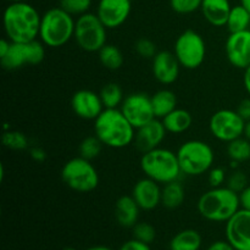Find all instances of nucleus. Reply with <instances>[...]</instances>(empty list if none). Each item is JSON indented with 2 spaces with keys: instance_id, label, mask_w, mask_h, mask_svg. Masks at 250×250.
<instances>
[{
  "instance_id": "nucleus-1",
  "label": "nucleus",
  "mask_w": 250,
  "mask_h": 250,
  "mask_svg": "<svg viewBox=\"0 0 250 250\" xmlns=\"http://www.w3.org/2000/svg\"><path fill=\"white\" fill-rule=\"evenodd\" d=\"M42 15L28 1L9 2L2 22L6 38L15 43L36 41L41 31Z\"/></svg>"
},
{
  "instance_id": "nucleus-2",
  "label": "nucleus",
  "mask_w": 250,
  "mask_h": 250,
  "mask_svg": "<svg viewBox=\"0 0 250 250\" xmlns=\"http://www.w3.org/2000/svg\"><path fill=\"white\" fill-rule=\"evenodd\" d=\"M94 133L103 146L114 149L125 148L136 138V128L121 109H104L94 120Z\"/></svg>"
},
{
  "instance_id": "nucleus-3",
  "label": "nucleus",
  "mask_w": 250,
  "mask_h": 250,
  "mask_svg": "<svg viewBox=\"0 0 250 250\" xmlns=\"http://www.w3.org/2000/svg\"><path fill=\"white\" fill-rule=\"evenodd\" d=\"M239 209V194L229 187L211 188L198 200L199 214L211 222H227Z\"/></svg>"
},
{
  "instance_id": "nucleus-4",
  "label": "nucleus",
  "mask_w": 250,
  "mask_h": 250,
  "mask_svg": "<svg viewBox=\"0 0 250 250\" xmlns=\"http://www.w3.org/2000/svg\"><path fill=\"white\" fill-rule=\"evenodd\" d=\"M76 21L63 9L51 7L42 15L39 38L49 48H59L67 44L75 36Z\"/></svg>"
},
{
  "instance_id": "nucleus-5",
  "label": "nucleus",
  "mask_w": 250,
  "mask_h": 250,
  "mask_svg": "<svg viewBox=\"0 0 250 250\" xmlns=\"http://www.w3.org/2000/svg\"><path fill=\"white\" fill-rule=\"evenodd\" d=\"M141 168L146 177L163 185L177 181L182 173L177 154L170 149L160 146L143 153L141 159Z\"/></svg>"
},
{
  "instance_id": "nucleus-6",
  "label": "nucleus",
  "mask_w": 250,
  "mask_h": 250,
  "mask_svg": "<svg viewBox=\"0 0 250 250\" xmlns=\"http://www.w3.org/2000/svg\"><path fill=\"white\" fill-rule=\"evenodd\" d=\"M181 171L187 176H200L211 170L215 154L211 146L203 141L185 142L177 150Z\"/></svg>"
},
{
  "instance_id": "nucleus-7",
  "label": "nucleus",
  "mask_w": 250,
  "mask_h": 250,
  "mask_svg": "<svg viewBox=\"0 0 250 250\" xmlns=\"http://www.w3.org/2000/svg\"><path fill=\"white\" fill-rule=\"evenodd\" d=\"M61 178L70 189L89 193L99 185V173L90 160L78 156L68 160L61 170Z\"/></svg>"
},
{
  "instance_id": "nucleus-8",
  "label": "nucleus",
  "mask_w": 250,
  "mask_h": 250,
  "mask_svg": "<svg viewBox=\"0 0 250 250\" xmlns=\"http://www.w3.org/2000/svg\"><path fill=\"white\" fill-rule=\"evenodd\" d=\"M107 28L97 14L87 12L76 20V43L82 50L88 53H98L106 44Z\"/></svg>"
},
{
  "instance_id": "nucleus-9",
  "label": "nucleus",
  "mask_w": 250,
  "mask_h": 250,
  "mask_svg": "<svg viewBox=\"0 0 250 250\" xmlns=\"http://www.w3.org/2000/svg\"><path fill=\"white\" fill-rule=\"evenodd\" d=\"M173 54L182 67L195 70L204 62L207 56V44L198 32L187 29L176 39Z\"/></svg>"
},
{
  "instance_id": "nucleus-10",
  "label": "nucleus",
  "mask_w": 250,
  "mask_h": 250,
  "mask_svg": "<svg viewBox=\"0 0 250 250\" xmlns=\"http://www.w3.org/2000/svg\"><path fill=\"white\" fill-rule=\"evenodd\" d=\"M44 56L43 43H39L37 39L24 43L11 42L9 51L0 59V63L5 70L14 71L27 65H38L44 60Z\"/></svg>"
},
{
  "instance_id": "nucleus-11",
  "label": "nucleus",
  "mask_w": 250,
  "mask_h": 250,
  "mask_svg": "<svg viewBox=\"0 0 250 250\" xmlns=\"http://www.w3.org/2000/svg\"><path fill=\"white\" fill-rule=\"evenodd\" d=\"M246 122L237 110L221 109L210 117L209 129L215 138L229 143L243 136Z\"/></svg>"
},
{
  "instance_id": "nucleus-12",
  "label": "nucleus",
  "mask_w": 250,
  "mask_h": 250,
  "mask_svg": "<svg viewBox=\"0 0 250 250\" xmlns=\"http://www.w3.org/2000/svg\"><path fill=\"white\" fill-rule=\"evenodd\" d=\"M121 111L136 129L156 119L151 104V97H148L144 93H133L125 98L121 104Z\"/></svg>"
},
{
  "instance_id": "nucleus-13",
  "label": "nucleus",
  "mask_w": 250,
  "mask_h": 250,
  "mask_svg": "<svg viewBox=\"0 0 250 250\" xmlns=\"http://www.w3.org/2000/svg\"><path fill=\"white\" fill-rule=\"evenodd\" d=\"M226 238L236 250H250V211L239 209L226 222Z\"/></svg>"
},
{
  "instance_id": "nucleus-14",
  "label": "nucleus",
  "mask_w": 250,
  "mask_h": 250,
  "mask_svg": "<svg viewBox=\"0 0 250 250\" xmlns=\"http://www.w3.org/2000/svg\"><path fill=\"white\" fill-rule=\"evenodd\" d=\"M131 10V0H99L97 15L107 29H115L128 20Z\"/></svg>"
},
{
  "instance_id": "nucleus-15",
  "label": "nucleus",
  "mask_w": 250,
  "mask_h": 250,
  "mask_svg": "<svg viewBox=\"0 0 250 250\" xmlns=\"http://www.w3.org/2000/svg\"><path fill=\"white\" fill-rule=\"evenodd\" d=\"M225 51L232 66L246 70L250 66V29L229 34L225 44Z\"/></svg>"
},
{
  "instance_id": "nucleus-16",
  "label": "nucleus",
  "mask_w": 250,
  "mask_h": 250,
  "mask_svg": "<svg viewBox=\"0 0 250 250\" xmlns=\"http://www.w3.org/2000/svg\"><path fill=\"white\" fill-rule=\"evenodd\" d=\"M71 107L83 120H95L105 109L100 95L89 89L77 90L71 99Z\"/></svg>"
},
{
  "instance_id": "nucleus-17",
  "label": "nucleus",
  "mask_w": 250,
  "mask_h": 250,
  "mask_svg": "<svg viewBox=\"0 0 250 250\" xmlns=\"http://www.w3.org/2000/svg\"><path fill=\"white\" fill-rule=\"evenodd\" d=\"M180 62L173 53L158 51L153 59V75L161 84H172L180 75Z\"/></svg>"
},
{
  "instance_id": "nucleus-18",
  "label": "nucleus",
  "mask_w": 250,
  "mask_h": 250,
  "mask_svg": "<svg viewBox=\"0 0 250 250\" xmlns=\"http://www.w3.org/2000/svg\"><path fill=\"white\" fill-rule=\"evenodd\" d=\"M159 185L160 183L149 177L142 178L134 185L132 197L139 205L141 210L150 211L161 204V188Z\"/></svg>"
},
{
  "instance_id": "nucleus-19",
  "label": "nucleus",
  "mask_w": 250,
  "mask_h": 250,
  "mask_svg": "<svg viewBox=\"0 0 250 250\" xmlns=\"http://www.w3.org/2000/svg\"><path fill=\"white\" fill-rule=\"evenodd\" d=\"M166 133H167V131H166L163 121L154 119L146 126L137 129L134 143L142 153H146V151L159 148L165 139Z\"/></svg>"
},
{
  "instance_id": "nucleus-20",
  "label": "nucleus",
  "mask_w": 250,
  "mask_h": 250,
  "mask_svg": "<svg viewBox=\"0 0 250 250\" xmlns=\"http://www.w3.org/2000/svg\"><path fill=\"white\" fill-rule=\"evenodd\" d=\"M231 9L229 0H203L200 6L205 20L215 27L226 26Z\"/></svg>"
},
{
  "instance_id": "nucleus-21",
  "label": "nucleus",
  "mask_w": 250,
  "mask_h": 250,
  "mask_svg": "<svg viewBox=\"0 0 250 250\" xmlns=\"http://www.w3.org/2000/svg\"><path fill=\"white\" fill-rule=\"evenodd\" d=\"M139 205L132 195H122L115 204V217L120 226L132 229L138 222Z\"/></svg>"
},
{
  "instance_id": "nucleus-22",
  "label": "nucleus",
  "mask_w": 250,
  "mask_h": 250,
  "mask_svg": "<svg viewBox=\"0 0 250 250\" xmlns=\"http://www.w3.org/2000/svg\"><path fill=\"white\" fill-rule=\"evenodd\" d=\"M163 124L168 133L181 134L188 131L193 124V117L185 109H175L163 119Z\"/></svg>"
},
{
  "instance_id": "nucleus-23",
  "label": "nucleus",
  "mask_w": 250,
  "mask_h": 250,
  "mask_svg": "<svg viewBox=\"0 0 250 250\" xmlns=\"http://www.w3.org/2000/svg\"><path fill=\"white\" fill-rule=\"evenodd\" d=\"M151 104L156 119H164L166 115L177 109V97L172 90L161 89L151 97Z\"/></svg>"
},
{
  "instance_id": "nucleus-24",
  "label": "nucleus",
  "mask_w": 250,
  "mask_h": 250,
  "mask_svg": "<svg viewBox=\"0 0 250 250\" xmlns=\"http://www.w3.org/2000/svg\"><path fill=\"white\" fill-rule=\"evenodd\" d=\"M202 236L195 229H183L176 233L170 242V250H199L202 248Z\"/></svg>"
},
{
  "instance_id": "nucleus-25",
  "label": "nucleus",
  "mask_w": 250,
  "mask_h": 250,
  "mask_svg": "<svg viewBox=\"0 0 250 250\" xmlns=\"http://www.w3.org/2000/svg\"><path fill=\"white\" fill-rule=\"evenodd\" d=\"M186 198L185 188L177 181L166 183L161 189V204L166 209H177L183 204Z\"/></svg>"
},
{
  "instance_id": "nucleus-26",
  "label": "nucleus",
  "mask_w": 250,
  "mask_h": 250,
  "mask_svg": "<svg viewBox=\"0 0 250 250\" xmlns=\"http://www.w3.org/2000/svg\"><path fill=\"white\" fill-rule=\"evenodd\" d=\"M250 26V12L243 5H236L232 6L229 12V20H227L226 27L229 28V33H236L249 29Z\"/></svg>"
},
{
  "instance_id": "nucleus-27",
  "label": "nucleus",
  "mask_w": 250,
  "mask_h": 250,
  "mask_svg": "<svg viewBox=\"0 0 250 250\" xmlns=\"http://www.w3.org/2000/svg\"><path fill=\"white\" fill-rule=\"evenodd\" d=\"M98 53H99L100 63L107 70H119L124 65V54L116 45L105 44Z\"/></svg>"
},
{
  "instance_id": "nucleus-28",
  "label": "nucleus",
  "mask_w": 250,
  "mask_h": 250,
  "mask_svg": "<svg viewBox=\"0 0 250 250\" xmlns=\"http://www.w3.org/2000/svg\"><path fill=\"white\" fill-rule=\"evenodd\" d=\"M105 109H119L124 102V92L117 83H107L99 93Z\"/></svg>"
},
{
  "instance_id": "nucleus-29",
  "label": "nucleus",
  "mask_w": 250,
  "mask_h": 250,
  "mask_svg": "<svg viewBox=\"0 0 250 250\" xmlns=\"http://www.w3.org/2000/svg\"><path fill=\"white\" fill-rule=\"evenodd\" d=\"M227 154L233 163H244L250 160V142L246 137H239L227 143Z\"/></svg>"
},
{
  "instance_id": "nucleus-30",
  "label": "nucleus",
  "mask_w": 250,
  "mask_h": 250,
  "mask_svg": "<svg viewBox=\"0 0 250 250\" xmlns=\"http://www.w3.org/2000/svg\"><path fill=\"white\" fill-rule=\"evenodd\" d=\"M102 146L103 143L97 136L87 137L80 144V156L87 159V160H93L97 156H99Z\"/></svg>"
},
{
  "instance_id": "nucleus-31",
  "label": "nucleus",
  "mask_w": 250,
  "mask_h": 250,
  "mask_svg": "<svg viewBox=\"0 0 250 250\" xmlns=\"http://www.w3.org/2000/svg\"><path fill=\"white\" fill-rule=\"evenodd\" d=\"M1 141L6 148L12 150H24L28 148V138L19 131H5Z\"/></svg>"
},
{
  "instance_id": "nucleus-32",
  "label": "nucleus",
  "mask_w": 250,
  "mask_h": 250,
  "mask_svg": "<svg viewBox=\"0 0 250 250\" xmlns=\"http://www.w3.org/2000/svg\"><path fill=\"white\" fill-rule=\"evenodd\" d=\"M92 0H60V7L72 16H82L89 12Z\"/></svg>"
},
{
  "instance_id": "nucleus-33",
  "label": "nucleus",
  "mask_w": 250,
  "mask_h": 250,
  "mask_svg": "<svg viewBox=\"0 0 250 250\" xmlns=\"http://www.w3.org/2000/svg\"><path fill=\"white\" fill-rule=\"evenodd\" d=\"M132 231H133V238L138 239L143 243L151 244L156 238L155 229L153 225L148 224V222H137L132 227Z\"/></svg>"
},
{
  "instance_id": "nucleus-34",
  "label": "nucleus",
  "mask_w": 250,
  "mask_h": 250,
  "mask_svg": "<svg viewBox=\"0 0 250 250\" xmlns=\"http://www.w3.org/2000/svg\"><path fill=\"white\" fill-rule=\"evenodd\" d=\"M203 0H170L171 9L180 15L195 12L202 6Z\"/></svg>"
},
{
  "instance_id": "nucleus-35",
  "label": "nucleus",
  "mask_w": 250,
  "mask_h": 250,
  "mask_svg": "<svg viewBox=\"0 0 250 250\" xmlns=\"http://www.w3.org/2000/svg\"><path fill=\"white\" fill-rule=\"evenodd\" d=\"M137 54L143 59H154V56L158 54L155 43L148 38H141L134 44Z\"/></svg>"
},
{
  "instance_id": "nucleus-36",
  "label": "nucleus",
  "mask_w": 250,
  "mask_h": 250,
  "mask_svg": "<svg viewBox=\"0 0 250 250\" xmlns=\"http://www.w3.org/2000/svg\"><path fill=\"white\" fill-rule=\"evenodd\" d=\"M227 187L232 189L236 193H241L248 187V178H247L246 173L242 171L236 170L231 176H229V181H227Z\"/></svg>"
},
{
  "instance_id": "nucleus-37",
  "label": "nucleus",
  "mask_w": 250,
  "mask_h": 250,
  "mask_svg": "<svg viewBox=\"0 0 250 250\" xmlns=\"http://www.w3.org/2000/svg\"><path fill=\"white\" fill-rule=\"evenodd\" d=\"M226 173L221 167H214L209 171V183L212 188L221 187L222 183L225 182Z\"/></svg>"
},
{
  "instance_id": "nucleus-38",
  "label": "nucleus",
  "mask_w": 250,
  "mask_h": 250,
  "mask_svg": "<svg viewBox=\"0 0 250 250\" xmlns=\"http://www.w3.org/2000/svg\"><path fill=\"white\" fill-rule=\"evenodd\" d=\"M149 246H150V244L143 243V242L133 238L125 242V243L121 246V248H120V250H151Z\"/></svg>"
},
{
  "instance_id": "nucleus-39",
  "label": "nucleus",
  "mask_w": 250,
  "mask_h": 250,
  "mask_svg": "<svg viewBox=\"0 0 250 250\" xmlns=\"http://www.w3.org/2000/svg\"><path fill=\"white\" fill-rule=\"evenodd\" d=\"M237 112L243 117L246 121H249L250 120V98L248 99H244L239 103L238 109H237Z\"/></svg>"
},
{
  "instance_id": "nucleus-40",
  "label": "nucleus",
  "mask_w": 250,
  "mask_h": 250,
  "mask_svg": "<svg viewBox=\"0 0 250 250\" xmlns=\"http://www.w3.org/2000/svg\"><path fill=\"white\" fill-rule=\"evenodd\" d=\"M239 200H241L242 209L249 210L250 211V186H248L243 192L239 193Z\"/></svg>"
},
{
  "instance_id": "nucleus-41",
  "label": "nucleus",
  "mask_w": 250,
  "mask_h": 250,
  "mask_svg": "<svg viewBox=\"0 0 250 250\" xmlns=\"http://www.w3.org/2000/svg\"><path fill=\"white\" fill-rule=\"evenodd\" d=\"M29 154H31V158L33 159V160L39 161V163H43V161L46 159L45 150L39 148V146H34V148H32L31 150H29Z\"/></svg>"
},
{
  "instance_id": "nucleus-42",
  "label": "nucleus",
  "mask_w": 250,
  "mask_h": 250,
  "mask_svg": "<svg viewBox=\"0 0 250 250\" xmlns=\"http://www.w3.org/2000/svg\"><path fill=\"white\" fill-rule=\"evenodd\" d=\"M207 250H236L229 242H225V241H217L214 242L212 244H210L209 248Z\"/></svg>"
},
{
  "instance_id": "nucleus-43",
  "label": "nucleus",
  "mask_w": 250,
  "mask_h": 250,
  "mask_svg": "<svg viewBox=\"0 0 250 250\" xmlns=\"http://www.w3.org/2000/svg\"><path fill=\"white\" fill-rule=\"evenodd\" d=\"M10 45H11V42L9 41V39H2L1 42H0V59L2 58V56H5L7 54V51H9L10 49Z\"/></svg>"
},
{
  "instance_id": "nucleus-44",
  "label": "nucleus",
  "mask_w": 250,
  "mask_h": 250,
  "mask_svg": "<svg viewBox=\"0 0 250 250\" xmlns=\"http://www.w3.org/2000/svg\"><path fill=\"white\" fill-rule=\"evenodd\" d=\"M244 88H246L247 93L250 95V66L244 70V77H243Z\"/></svg>"
},
{
  "instance_id": "nucleus-45",
  "label": "nucleus",
  "mask_w": 250,
  "mask_h": 250,
  "mask_svg": "<svg viewBox=\"0 0 250 250\" xmlns=\"http://www.w3.org/2000/svg\"><path fill=\"white\" fill-rule=\"evenodd\" d=\"M244 137L250 142V120L246 122V127H244Z\"/></svg>"
},
{
  "instance_id": "nucleus-46",
  "label": "nucleus",
  "mask_w": 250,
  "mask_h": 250,
  "mask_svg": "<svg viewBox=\"0 0 250 250\" xmlns=\"http://www.w3.org/2000/svg\"><path fill=\"white\" fill-rule=\"evenodd\" d=\"M87 250H112V249L106 246H93L90 247V248H88Z\"/></svg>"
},
{
  "instance_id": "nucleus-47",
  "label": "nucleus",
  "mask_w": 250,
  "mask_h": 250,
  "mask_svg": "<svg viewBox=\"0 0 250 250\" xmlns=\"http://www.w3.org/2000/svg\"><path fill=\"white\" fill-rule=\"evenodd\" d=\"M241 4L250 12V0H241Z\"/></svg>"
},
{
  "instance_id": "nucleus-48",
  "label": "nucleus",
  "mask_w": 250,
  "mask_h": 250,
  "mask_svg": "<svg viewBox=\"0 0 250 250\" xmlns=\"http://www.w3.org/2000/svg\"><path fill=\"white\" fill-rule=\"evenodd\" d=\"M4 180V165H0V181Z\"/></svg>"
},
{
  "instance_id": "nucleus-49",
  "label": "nucleus",
  "mask_w": 250,
  "mask_h": 250,
  "mask_svg": "<svg viewBox=\"0 0 250 250\" xmlns=\"http://www.w3.org/2000/svg\"><path fill=\"white\" fill-rule=\"evenodd\" d=\"M9 2H21V1H28V0H6Z\"/></svg>"
},
{
  "instance_id": "nucleus-50",
  "label": "nucleus",
  "mask_w": 250,
  "mask_h": 250,
  "mask_svg": "<svg viewBox=\"0 0 250 250\" xmlns=\"http://www.w3.org/2000/svg\"><path fill=\"white\" fill-rule=\"evenodd\" d=\"M62 250H77V249L72 248V247H66V248H63Z\"/></svg>"
}]
</instances>
